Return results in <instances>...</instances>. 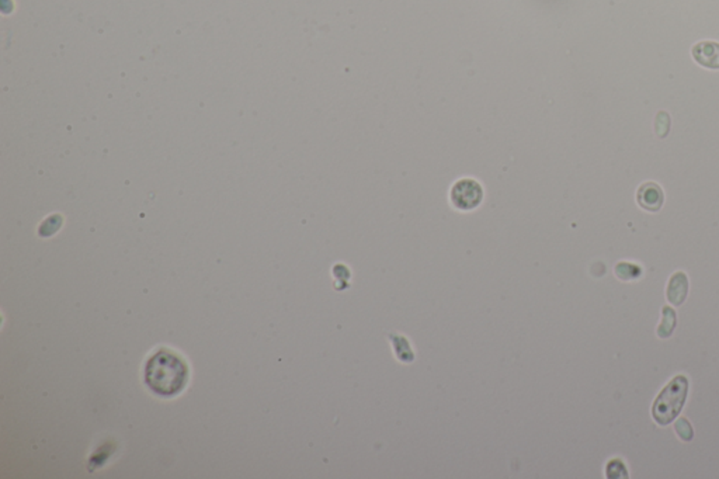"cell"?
<instances>
[{"mask_svg":"<svg viewBox=\"0 0 719 479\" xmlns=\"http://www.w3.org/2000/svg\"><path fill=\"white\" fill-rule=\"evenodd\" d=\"M691 55L694 61L701 65L702 68L719 71V42L716 41H701L697 42L693 49Z\"/></svg>","mask_w":719,"mask_h":479,"instance_id":"obj_5","label":"cell"},{"mask_svg":"<svg viewBox=\"0 0 719 479\" xmlns=\"http://www.w3.org/2000/svg\"><path fill=\"white\" fill-rule=\"evenodd\" d=\"M676 328V312L670 307H663L662 310V321L657 326V336L661 339H668L672 336Z\"/></svg>","mask_w":719,"mask_h":479,"instance_id":"obj_7","label":"cell"},{"mask_svg":"<svg viewBox=\"0 0 719 479\" xmlns=\"http://www.w3.org/2000/svg\"><path fill=\"white\" fill-rule=\"evenodd\" d=\"M642 274V269L635 264L629 263H620L616 266V276L620 277L623 281L628 280H636Z\"/></svg>","mask_w":719,"mask_h":479,"instance_id":"obj_8","label":"cell"},{"mask_svg":"<svg viewBox=\"0 0 719 479\" xmlns=\"http://www.w3.org/2000/svg\"><path fill=\"white\" fill-rule=\"evenodd\" d=\"M687 292H688V278H687V276L683 271L675 273L670 277L669 284H668V289H666L668 301L672 305L679 307V305H682L686 301Z\"/></svg>","mask_w":719,"mask_h":479,"instance_id":"obj_6","label":"cell"},{"mask_svg":"<svg viewBox=\"0 0 719 479\" xmlns=\"http://www.w3.org/2000/svg\"><path fill=\"white\" fill-rule=\"evenodd\" d=\"M636 201L641 208L649 212H657L665 203V193L657 183H643L636 192Z\"/></svg>","mask_w":719,"mask_h":479,"instance_id":"obj_4","label":"cell"},{"mask_svg":"<svg viewBox=\"0 0 719 479\" xmlns=\"http://www.w3.org/2000/svg\"><path fill=\"white\" fill-rule=\"evenodd\" d=\"M676 433L677 436L683 440V442H691L693 437H694V432H693V428L690 425V422L687 421V419L684 417H680L679 421L676 422Z\"/></svg>","mask_w":719,"mask_h":479,"instance_id":"obj_9","label":"cell"},{"mask_svg":"<svg viewBox=\"0 0 719 479\" xmlns=\"http://www.w3.org/2000/svg\"><path fill=\"white\" fill-rule=\"evenodd\" d=\"M688 392V380L683 376L675 377L657 395L653 402L652 416L659 426L672 423L682 412Z\"/></svg>","mask_w":719,"mask_h":479,"instance_id":"obj_2","label":"cell"},{"mask_svg":"<svg viewBox=\"0 0 719 479\" xmlns=\"http://www.w3.org/2000/svg\"><path fill=\"white\" fill-rule=\"evenodd\" d=\"M484 189L475 178H461L450 190V201L459 211H471L481 205Z\"/></svg>","mask_w":719,"mask_h":479,"instance_id":"obj_3","label":"cell"},{"mask_svg":"<svg viewBox=\"0 0 719 479\" xmlns=\"http://www.w3.org/2000/svg\"><path fill=\"white\" fill-rule=\"evenodd\" d=\"M189 380V367L178 354L160 348L145 366V383L160 396H174L182 392Z\"/></svg>","mask_w":719,"mask_h":479,"instance_id":"obj_1","label":"cell"},{"mask_svg":"<svg viewBox=\"0 0 719 479\" xmlns=\"http://www.w3.org/2000/svg\"><path fill=\"white\" fill-rule=\"evenodd\" d=\"M606 475L609 478H627V468L621 460H611L606 468Z\"/></svg>","mask_w":719,"mask_h":479,"instance_id":"obj_10","label":"cell"}]
</instances>
